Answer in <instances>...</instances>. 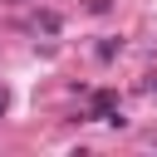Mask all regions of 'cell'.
I'll return each instance as SVG.
<instances>
[{"label":"cell","mask_w":157,"mask_h":157,"mask_svg":"<svg viewBox=\"0 0 157 157\" xmlns=\"http://www.w3.org/2000/svg\"><path fill=\"white\" fill-rule=\"evenodd\" d=\"M93 54H98V64H113V59L123 54V39H113V34H103V39L93 44Z\"/></svg>","instance_id":"7a4b0ae2"},{"label":"cell","mask_w":157,"mask_h":157,"mask_svg":"<svg viewBox=\"0 0 157 157\" xmlns=\"http://www.w3.org/2000/svg\"><path fill=\"white\" fill-rule=\"evenodd\" d=\"M39 29H44V34H59V29H64L59 10H39Z\"/></svg>","instance_id":"3957f363"},{"label":"cell","mask_w":157,"mask_h":157,"mask_svg":"<svg viewBox=\"0 0 157 157\" xmlns=\"http://www.w3.org/2000/svg\"><path fill=\"white\" fill-rule=\"evenodd\" d=\"M5 5H25V0H5Z\"/></svg>","instance_id":"52a82bcc"},{"label":"cell","mask_w":157,"mask_h":157,"mask_svg":"<svg viewBox=\"0 0 157 157\" xmlns=\"http://www.w3.org/2000/svg\"><path fill=\"white\" fill-rule=\"evenodd\" d=\"M83 10H88V15H108V10H113V0H83Z\"/></svg>","instance_id":"277c9868"},{"label":"cell","mask_w":157,"mask_h":157,"mask_svg":"<svg viewBox=\"0 0 157 157\" xmlns=\"http://www.w3.org/2000/svg\"><path fill=\"white\" fill-rule=\"evenodd\" d=\"M142 88H147V93H157V74H147V83H142Z\"/></svg>","instance_id":"5b68a950"},{"label":"cell","mask_w":157,"mask_h":157,"mask_svg":"<svg viewBox=\"0 0 157 157\" xmlns=\"http://www.w3.org/2000/svg\"><path fill=\"white\" fill-rule=\"evenodd\" d=\"M113 108H118V103H113V93H108V88H98V93H88V113H83V118H98V123H103Z\"/></svg>","instance_id":"6da1fadb"},{"label":"cell","mask_w":157,"mask_h":157,"mask_svg":"<svg viewBox=\"0 0 157 157\" xmlns=\"http://www.w3.org/2000/svg\"><path fill=\"white\" fill-rule=\"evenodd\" d=\"M5 108H10V93H5V88H0V118H5Z\"/></svg>","instance_id":"8992f818"}]
</instances>
